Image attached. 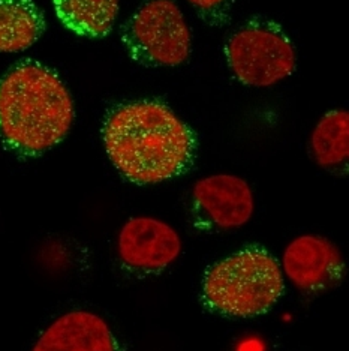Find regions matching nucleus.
I'll return each mask as SVG.
<instances>
[{
  "instance_id": "f257e3e1",
  "label": "nucleus",
  "mask_w": 349,
  "mask_h": 351,
  "mask_svg": "<svg viewBox=\"0 0 349 351\" xmlns=\"http://www.w3.org/2000/svg\"><path fill=\"white\" fill-rule=\"evenodd\" d=\"M102 138L116 169L138 185H155L183 174L196 152L194 131L156 101L114 107L105 117Z\"/></svg>"
},
{
  "instance_id": "f03ea898",
  "label": "nucleus",
  "mask_w": 349,
  "mask_h": 351,
  "mask_svg": "<svg viewBox=\"0 0 349 351\" xmlns=\"http://www.w3.org/2000/svg\"><path fill=\"white\" fill-rule=\"evenodd\" d=\"M74 101L49 66L25 60L0 77V140L21 156L57 146L74 123Z\"/></svg>"
},
{
  "instance_id": "7ed1b4c3",
  "label": "nucleus",
  "mask_w": 349,
  "mask_h": 351,
  "mask_svg": "<svg viewBox=\"0 0 349 351\" xmlns=\"http://www.w3.org/2000/svg\"><path fill=\"white\" fill-rule=\"evenodd\" d=\"M283 290L285 276L277 260L263 248L249 246L205 272L203 299L220 314L246 318L267 313Z\"/></svg>"
},
{
  "instance_id": "20e7f679",
  "label": "nucleus",
  "mask_w": 349,
  "mask_h": 351,
  "mask_svg": "<svg viewBox=\"0 0 349 351\" xmlns=\"http://www.w3.org/2000/svg\"><path fill=\"white\" fill-rule=\"evenodd\" d=\"M227 63L244 86L270 87L292 75L297 66L294 43L276 21L252 17L225 43Z\"/></svg>"
},
{
  "instance_id": "39448f33",
  "label": "nucleus",
  "mask_w": 349,
  "mask_h": 351,
  "mask_svg": "<svg viewBox=\"0 0 349 351\" xmlns=\"http://www.w3.org/2000/svg\"><path fill=\"white\" fill-rule=\"evenodd\" d=\"M122 43L144 66L172 68L189 59L190 32L172 0H147L122 26Z\"/></svg>"
},
{
  "instance_id": "423d86ee",
  "label": "nucleus",
  "mask_w": 349,
  "mask_h": 351,
  "mask_svg": "<svg viewBox=\"0 0 349 351\" xmlns=\"http://www.w3.org/2000/svg\"><path fill=\"white\" fill-rule=\"evenodd\" d=\"M282 272L298 290L321 293L336 287L345 275L342 251L320 234L296 237L285 248Z\"/></svg>"
},
{
  "instance_id": "0eeeda50",
  "label": "nucleus",
  "mask_w": 349,
  "mask_h": 351,
  "mask_svg": "<svg viewBox=\"0 0 349 351\" xmlns=\"http://www.w3.org/2000/svg\"><path fill=\"white\" fill-rule=\"evenodd\" d=\"M183 243L179 233L166 222L152 217L131 218L117 239L118 258L135 270L156 272L176 261Z\"/></svg>"
},
{
  "instance_id": "6e6552de",
  "label": "nucleus",
  "mask_w": 349,
  "mask_h": 351,
  "mask_svg": "<svg viewBox=\"0 0 349 351\" xmlns=\"http://www.w3.org/2000/svg\"><path fill=\"white\" fill-rule=\"evenodd\" d=\"M192 204L198 218L220 230L246 226L255 212L249 183L233 174H213L198 180L192 188Z\"/></svg>"
},
{
  "instance_id": "1a4fd4ad",
  "label": "nucleus",
  "mask_w": 349,
  "mask_h": 351,
  "mask_svg": "<svg viewBox=\"0 0 349 351\" xmlns=\"http://www.w3.org/2000/svg\"><path fill=\"white\" fill-rule=\"evenodd\" d=\"M31 351H120L114 333L101 315L70 311L47 327Z\"/></svg>"
},
{
  "instance_id": "9d476101",
  "label": "nucleus",
  "mask_w": 349,
  "mask_h": 351,
  "mask_svg": "<svg viewBox=\"0 0 349 351\" xmlns=\"http://www.w3.org/2000/svg\"><path fill=\"white\" fill-rule=\"evenodd\" d=\"M44 30V15L31 0H0V53L30 49Z\"/></svg>"
},
{
  "instance_id": "9b49d317",
  "label": "nucleus",
  "mask_w": 349,
  "mask_h": 351,
  "mask_svg": "<svg viewBox=\"0 0 349 351\" xmlns=\"http://www.w3.org/2000/svg\"><path fill=\"white\" fill-rule=\"evenodd\" d=\"M59 20L74 34L107 36L118 15V0H53Z\"/></svg>"
},
{
  "instance_id": "f8f14e48",
  "label": "nucleus",
  "mask_w": 349,
  "mask_h": 351,
  "mask_svg": "<svg viewBox=\"0 0 349 351\" xmlns=\"http://www.w3.org/2000/svg\"><path fill=\"white\" fill-rule=\"evenodd\" d=\"M311 154L322 169L337 170L349 158V113L331 110L324 114L311 135Z\"/></svg>"
},
{
  "instance_id": "ddd939ff",
  "label": "nucleus",
  "mask_w": 349,
  "mask_h": 351,
  "mask_svg": "<svg viewBox=\"0 0 349 351\" xmlns=\"http://www.w3.org/2000/svg\"><path fill=\"white\" fill-rule=\"evenodd\" d=\"M200 17L211 26H224L231 19L237 0H189Z\"/></svg>"
}]
</instances>
